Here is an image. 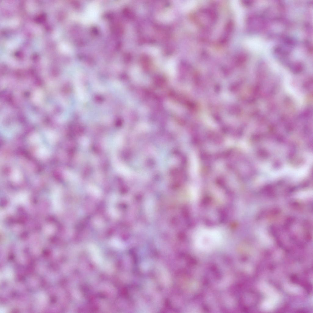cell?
Listing matches in <instances>:
<instances>
[{
    "instance_id": "6da1fadb",
    "label": "cell",
    "mask_w": 313,
    "mask_h": 313,
    "mask_svg": "<svg viewBox=\"0 0 313 313\" xmlns=\"http://www.w3.org/2000/svg\"><path fill=\"white\" fill-rule=\"evenodd\" d=\"M221 235L218 231L215 230H204L200 231L196 235L195 242L198 249L204 250L211 249L220 242Z\"/></svg>"
}]
</instances>
